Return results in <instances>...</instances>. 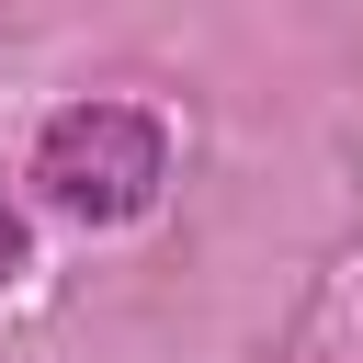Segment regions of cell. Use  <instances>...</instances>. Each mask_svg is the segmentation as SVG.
Instances as JSON below:
<instances>
[{"instance_id": "obj_1", "label": "cell", "mask_w": 363, "mask_h": 363, "mask_svg": "<svg viewBox=\"0 0 363 363\" xmlns=\"http://www.w3.org/2000/svg\"><path fill=\"white\" fill-rule=\"evenodd\" d=\"M34 182H45L57 216H79V227H125V216L159 204L170 147H159V125H147L136 102H68V113L34 136Z\"/></svg>"}, {"instance_id": "obj_2", "label": "cell", "mask_w": 363, "mask_h": 363, "mask_svg": "<svg viewBox=\"0 0 363 363\" xmlns=\"http://www.w3.org/2000/svg\"><path fill=\"white\" fill-rule=\"evenodd\" d=\"M11 272H23V216L0 204V284H11Z\"/></svg>"}]
</instances>
